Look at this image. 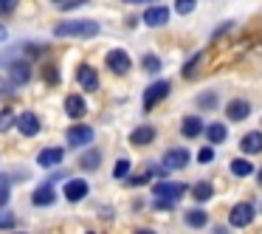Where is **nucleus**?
<instances>
[{
  "label": "nucleus",
  "instance_id": "f704fd0d",
  "mask_svg": "<svg viewBox=\"0 0 262 234\" xmlns=\"http://www.w3.org/2000/svg\"><path fill=\"white\" fill-rule=\"evenodd\" d=\"M155 209H172V206H175V203H172V200H164V198H158V200H155Z\"/></svg>",
  "mask_w": 262,
  "mask_h": 234
},
{
  "label": "nucleus",
  "instance_id": "ea45409f",
  "mask_svg": "<svg viewBox=\"0 0 262 234\" xmlns=\"http://www.w3.org/2000/svg\"><path fill=\"white\" fill-rule=\"evenodd\" d=\"M57 3H65V0H57Z\"/></svg>",
  "mask_w": 262,
  "mask_h": 234
},
{
  "label": "nucleus",
  "instance_id": "9d476101",
  "mask_svg": "<svg viewBox=\"0 0 262 234\" xmlns=\"http://www.w3.org/2000/svg\"><path fill=\"white\" fill-rule=\"evenodd\" d=\"M54 178H57V175H54ZM54 178H51V181H54ZM51 181L34 189V195H31V203H34V206H51L54 200H57V192H54Z\"/></svg>",
  "mask_w": 262,
  "mask_h": 234
},
{
  "label": "nucleus",
  "instance_id": "c85d7f7f",
  "mask_svg": "<svg viewBox=\"0 0 262 234\" xmlns=\"http://www.w3.org/2000/svg\"><path fill=\"white\" fill-rule=\"evenodd\" d=\"M127 172H130V161H116V166H113V178H124Z\"/></svg>",
  "mask_w": 262,
  "mask_h": 234
},
{
  "label": "nucleus",
  "instance_id": "9b49d317",
  "mask_svg": "<svg viewBox=\"0 0 262 234\" xmlns=\"http://www.w3.org/2000/svg\"><path fill=\"white\" fill-rule=\"evenodd\" d=\"M9 74H12L14 85H26V82H29V76H31L29 59H14V62L9 65Z\"/></svg>",
  "mask_w": 262,
  "mask_h": 234
},
{
  "label": "nucleus",
  "instance_id": "aec40b11",
  "mask_svg": "<svg viewBox=\"0 0 262 234\" xmlns=\"http://www.w3.org/2000/svg\"><path fill=\"white\" fill-rule=\"evenodd\" d=\"M206 130V136H209V141L211 144H223L228 138V130H226V124H220V121H214V124H209V127H203Z\"/></svg>",
  "mask_w": 262,
  "mask_h": 234
},
{
  "label": "nucleus",
  "instance_id": "dca6fc26",
  "mask_svg": "<svg viewBox=\"0 0 262 234\" xmlns=\"http://www.w3.org/2000/svg\"><path fill=\"white\" fill-rule=\"evenodd\" d=\"M65 113L71 116V119H82V116L88 113V104L82 96H68L65 99Z\"/></svg>",
  "mask_w": 262,
  "mask_h": 234
},
{
  "label": "nucleus",
  "instance_id": "0eeeda50",
  "mask_svg": "<svg viewBox=\"0 0 262 234\" xmlns=\"http://www.w3.org/2000/svg\"><path fill=\"white\" fill-rule=\"evenodd\" d=\"M161 164H164V169H183L189 164V150H181V147L169 150V153H164Z\"/></svg>",
  "mask_w": 262,
  "mask_h": 234
},
{
  "label": "nucleus",
  "instance_id": "e433bc0d",
  "mask_svg": "<svg viewBox=\"0 0 262 234\" xmlns=\"http://www.w3.org/2000/svg\"><path fill=\"white\" fill-rule=\"evenodd\" d=\"M9 40V31H6V26H0V42H6Z\"/></svg>",
  "mask_w": 262,
  "mask_h": 234
},
{
  "label": "nucleus",
  "instance_id": "393cba45",
  "mask_svg": "<svg viewBox=\"0 0 262 234\" xmlns=\"http://www.w3.org/2000/svg\"><path fill=\"white\" fill-rule=\"evenodd\" d=\"M144 71H149V74H158V71H161V59L155 57V54H147V57H144Z\"/></svg>",
  "mask_w": 262,
  "mask_h": 234
},
{
  "label": "nucleus",
  "instance_id": "72a5a7b5",
  "mask_svg": "<svg viewBox=\"0 0 262 234\" xmlns=\"http://www.w3.org/2000/svg\"><path fill=\"white\" fill-rule=\"evenodd\" d=\"M12 226H14V215L3 211V215H0V228H12Z\"/></svg>",
  "mask_w": 262,
  "mask_h": 234
},
{
  "label": "nucleus",
  "instance_id": "7ed1b4c3",
  "mask_svg": "<svg viewBox=\"0 0 262 234\" xmlns=\"http://www.w3.org/2000/svg\"><path fill=\"white\" fill-rule=\"evenodd\" d=\"M186 183H169V181H161V183H155L152 186V195L155 198H164V200H172L175 203L181 195H186Z\"/></svg>",
  "mask_w": 262,
  "mask_h": 234
},
{
  "label": "nucleus",
  "instance_id": "f8f14e48",
  "mask_svg": "<svg viewBox=\"0 0 262 234\" xmlns=\"http://www.w3.org/2000/svg\"><path fill=\"white\" fill-rule=\"evenodd\" d=\"M76 79H79V85L85 88V91H96L99 88V74H96V68H91V65H79Z\"/></svg>",
  "mask_w": 262,
  "mask_h": 234
},
{
  "label": "nucleus",
  "instance_id": "7c9ffc66",
  "mask_svg": "<svg viewBox=\"0 0 262 234\" xmlns=\"http://www.w3.org/2000/svg\"><path fill=\"white\" fill-rule=\"evenodd\" d=\"M198 161H200V164H211V161H214V150L203 147V150H200V155H198Z\"/></svg>",
  "mask_w": 262,
  "mask_h": 234
},
{
  "label": "nucleus",
  "instance_id": "b1692460",
  "mask_svg": "<svg viewBox=\"0 0 262 234\" xmlns=\"http://www.w3.org/2000/svg\"><path fill=\"white\" fill-rule=\"evenodd\" d=\"M206 220H209V215H206V211H200V209L186 211V226H192V228H203Z\"/></svg>",
  "mask_w": 262,
  "mask_h": 234
},
{
  "label": "nucleus",
  "instance_id": "2eb2a0df",
  "mask_svg": "<svg viewBox=\"0 0 262 234\" xmlns=\"http://www.w3.org/2000/svg\"><path fill=\"white\" fill-rule=\"evenodd\" d=\"M62 158H65L62 147H48V150H42V153L37 155V164H40V166H46V169H48V166H57Z\"/></svg>",
  "mask_w": 262,
  "mask_h": 234
},
{
  "label": "nucleus",
  "instance_id": "20e7f679",
  "mask_svg": "<svg viewBox=\"0 0 262 234\" xmlns=\"http://www.w3.org/2000/svg\"><path fill=\"white\" fill-rule=\"evenodd\" d=\"M141 20H144V26H149V29L166 26V20H169V9L166 6H149V9H144Z\"/></svg>",
  "mask_w": 262,
  "mask_h": 234
},
{
  "label": "nucleus",
  "instance_id": "58836bf2",
  "mask_svg": "<svg viewBox=\"0 0 262 234\" xmlns=\"http://www.w3.org/2000/svg\"><path fill=\"white\" fill-rule=\"evenodd\" d=\"M259 183H262V169H259Z\"/></svg>",
  "mask_w": 262,
  "mask_h": 234
},
{
  "label": "nucleus",
  "instance_id": "f03ea898",
  "mask_svg": "<svg viewBox=\"0 0 262 234\" xmlns=\"http://www.w3.org/2000/svg\"><path fill=\"white\" fill-rule=\"evenodd\" d=\"M169 91H172V85L166 79H158V82H152V85L144 91V110H152L155 104L161 102V99H166L169 96Z\"/></svg>",
  "mask_w": 262,
  "mask_h": 234
},
{
  "label": "nucleus",
  "instance_id": "c9c22d12",
  "mask_svg": "<svg viewBox=\"0 0 262 234\" xmlns=\"http://www.w3.org/2000/svg\"><path fill=\"white\" fill-rule=\"evenodd\" d=\"M147 181H149V172L147 175H138V178H130L127 183H130V186H138V183H147Z\"/></svg>",
  "mask_w": 262,
  "mask_h": 234
},
{
  "label": "nucleus",
  "instance_id": "a878e982",
  "mask_svg": "<svg viewBox=\"0 0 262 234\" xmlns=\"http://www.w3.org/2000/svg\"><path fill=\"white\" fill-rule=\"evenodd\" d=\"M14 119H17V116H14V113H12V110H9V108L3 110V113H0V133H6L9 127L14 124Z\"/></svg>",
  "mask_w": 262,
  "mask_h": 234
},
{
  "label": "nucleus",
  "instance_id": "412c9836",
  "mask_svg": "<svg viewBox=\"0 0 262 234\" xmlns=\"http://www.w3.org/2000/svg\"><path fill=\"white\" fill-rule=\"evenodd\" d=\"M211 195H214V189H211L209 181H200L192 186V198L198 200V203H206V200H211Z\"/></svg>",
  "mask_w": 262,
  "mask_h": 234
},
{
  "label": "nucleus",
  "instance_id": "1a4fd4ad",
  "mask_svg": "<svg viewBox=\"0 0 262 234\" xmlns=\"http://www.w3.org/2000/svg\"><path fill=\"white\" fill-rule=\"evenodd\" d=\"M93 141V130L88 124H76L68 130V144L71 147H85V144Z\"/></svg>",
  "mask_w": 262,
  "mask_h": 234
},
{
  "label": "nucleus",
  "instance_id": "c756f323",
  "mask_svg": "<svg viewBox=\"0 0 262 234\" xmlns=\"http://www.w3.org/2000/svg\"><path fill=\"white\" fill-rule=\"evenodd\" d=\"M20 0H0V17H6V14H12L14 9H17Z\"/></svg>",
  "mask_w": 262,
  "mask_h": 234
},
{
  "label": "nucleus",
  "instance_id": "f257e3e1",
  "mask_svg": "<svg viewBox=\"0 0 262 234\" xmlns=\"http://www.w3.org/2000/svg\"><path fill=\"white\" fill-rule=\"evenodd\" d=\"M57 37H96L99 34V23L96 20H65L54 29Z\"/></svg>",
  "mask_w": 262,
  "mask_h": 234
},
{
  "label": "nucleus",
  "instance_id": "39448f33",
  "mask_svg": "<svg viewBox=\"0 0 262 234\" xmlns=\"http://www.w3.org/2000/svg\"><path fill=\"white\" fill-rule=\"evenodd\" d=\"M251 220H254V206L251 203H237L231 209V215H228V223L237 226V228H245Z\"/></svg>",
  "mask_w": 262,
  "mask_h": 234
},
{
  "label": "nucleus",
  "instance_id": "a19ab883",
  "mask_svg": "<svg viewBox=\"0 0 262 234\" xmlns=\"http://www.w3.org/2000/svg\"><path fill=\"white\" fill-rule=\"evenodd\" d=\"M91 234H93V231H91Z\"/></svg>",
  "mask_w": 262,
  "mask_h": 234
},
{
  "label": "nucleus",
  "instance_id": "ddd939ff",
  "mask_svg": "<svg viewBox=\"0 0 262 234\" xmlns=\"http://www.w3.org/2000/svg\"><path fill=\"white\" fill-rule=\"evenodd\" d=\"M85 195H88V181H82V178H74V181L65 183V198H68L71 203H79Z\"/></svg>",
  "mask_w": 262,
  "mask_h": 234
},
{
  "label": "nucleus",
  "instance_id": "423d86ee",
  "mask_svg": "<svg viewBox=\"0 0 262 234\" xmlns=\"http://www.w3.org/2000/svg\"><path fill=\"white\" fill-rule=\"evenodd\" d=\"M130 54L121 51V48H113V51L107 54V68L113 71V74H127L130 71Z\"/></svg>",
  "mask_w": 262,
  "mask_h": 234
},
{
  "label": "nucleus",
  "instance_id": "4468645a",
  "mask_svg": "<svg viewBox=\"0 0 262 234\" xmlns=\"http://www.w3.org/2000/svg\"><path fill=\"white\" fill-rule=\"evenodd\" d=\"M226 116H228V121H243V119L251 116V104L245 102V99H234V102L226 108Z\"/></svg>",
  "mask_w": 262,
  "mask_h": 234
},
{
  "label": "nucleus",
  "instance_id": "bb28decb",
  "mask_svg": "<svg viewBox=\"0 0 262 234\" xmlns=\"http://www.w3.org/2000/svg\"><path fill=\"white\" fill-rule=\"evenodd\" d=\"M198 104H200L203 110H211V108L217 104V93H200V96H198Z\"/></svg>",
  "mask_w": 262,
  "mask_h": 234
},
{
  "label": "nucleus",
  "instance_id": "a211bd4d",
  "mask_svg": "<svg viewBox=\"0 0 262 234\" xmlns=\"http://www.w3.org/2000/svg\"><path fill=\"white\" fill-rule=\"evenodd\" d=\"M149 141H155V130H152L149 124H144V127H138V130L130 133V144H136V147L149 144Z\"/></svg>",
  "mask_w": 262,
  "mask_h": 234
},
{
  "label": "nucleus",
  "instance_id": "4be33fe9",
  "mask_svg": "<svg viewBox=\"0 0 262 234\" xmlns=\"http://www.w3.org/2000/svg\"><path fill=\"white\" fill-rule=\"evenodd\" d=\"M99 164H102V153H99V150H91V153H85L79 158L82 169H99Z\"/></svg>",
  "mask_w": 262,
  "mask_h": 234
},
{
  "label": "nucleus",
  "instance_id": "f3484780",
  "mask_svg": "<svg viewBox=\"0 0 262 234\" xmlns=\"http://www.w3.org/2000/svg\"><path fill=\"white\" fill-rule=\"evenodd\" d=\"M239 150H243L245 155H251V153H262V133L256 130V133H248V136L239 141Z\"/></svg>",
  "mask_w": 262,
  "mask_h": 234
},
{
  "label": "nucleus",
  "instance_id": "4c0bfd02",
  "mask_svg": "<svg viewBox=\"0 0 262 234\" xmlns=\"http://www.w3.org/2000/svg\"><path fill=\"white\" fill-rule=\"evenodd\" d=\"M136 234H155V231H149V228H144V231H136Z\"/></svg>",
  "mask_w": 262,
  "mask_h": 234
},
{
  "label": "nucleus",
  "instance_id": "cd10ccee",
  "mask_svg": "<svg viewBox=\"0 0 262 234\" xmlns=\"http://www.w3.org/2000/svg\"><path fill=\"white\" fill-rule=\"evenodd\" d=\"M194 6H198V0H178V3H175L178 14H192Z\"/></svg>",
  "mask_w": 262,
  "mask_h": 234
},
{
  "label": "nucleus",
  "instance_id": "5701e85b",
  "mask_svg": "<svg viewBox=\"0 0 262 234\" xmlns=\"http://www.w3.org/2000/svg\"><path fill=\"white\" fill-rule=\"evenodd\" d=\"M231 175L248 178V175H254V166H251L245 158H234V161H231Z\"/></svg>",
  "mask_w": 262,
  "mask_h": 234
},
{
  "label": "nucleus",
  "instance_id": "6ab92c4d",
  "mask_svg": "<svg viewBox=\"0 0 262 234\" xmlns=\"http://www.w3.org/2000/svg\"><path fill=\"white\" fill-rule=\"evenodd\" d=\"M181 133L186 138H194V136H200L203 133V121L198 119V116H189V119H183V124H181Z\"/></svg>",
  "mask_w": 262,
  "mask_h": 234
},
{
  "label": "nucleus",
  "instance_id": "473e14b6",
  "mask_svg": "<svg viewBox=\"0 0 262 234\" xmlns=\"http://www.w3.org/2000/svg\"><path fill=\"white\" fill-rule=\"evenodd\" d=\"M200 57H203V54H194V57H192V59H189V62H186V65H183V76H189V74H192V71H194V65H198V62H200Z\"/></svg>",
  "mask_w": 262,
  "mask_h": 234
},
{
  "label": "nucleus",
  "instance_id": "6e6552de",
  "mask_svg": "<svg viewBox=\"0 0 262 234\" xmlns=\"http://www.w3.org/2000/svg\"><path fill=\"white\" fill-rule=\"evenodd\" d=\"M14 124H17V130L23 133V136H29V138L40 133V119H37V113H29V110L20 113L17 119H14Z\"/></svg>",
  "mask_w": 262,
  "mask_h": 234
},
{
  "label": "nucleus",
  "instance_id": "2f4dec72",
  "mask_svg": "<svg viewBox=\"0 0 262 234\" xmlns=\"http://www.w3.org/2000/svg\"><path fill=\"white\" fill-rule=\"evenodd\" d=\"M9 195H12V192H9V181H6V178H0V206H6Z\"/></svg>",
  "mask_w": 262,
  "mask_h": 234
}]
</instances>
